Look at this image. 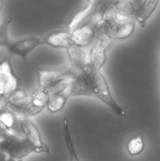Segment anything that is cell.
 Segmentation results:
<instances>
[{
	"label": "cell",
	"mask_w": 160,
	"mask_h": 161,
	"mask_svg": "<svg viewBox=\"0 0 160 161\" xmlns=\"http://www.w3.org/2000/svg\"><path fill=\"white\" fill-rule=\"evenodd\" d=\"M77 75H81L89 84L91 97H95L108 108H109L117 116L124 117L126 115L125 109L117 102L112 94L109 84L102 71L94 70L88 62L86 67Z\"/></svg>",
	"instance_id": "obj_1"
},
{
	"label": "cell",
	"mask_w": 160,
	"mask_h": 161,
	"mask_svg": "<svg viewBox=\"0 0 160 161\" xmlns=\"http://www.w3.org/2000/svg\"><path fill=\"white\" fill-rule=\"evenodd\" d=\"M136 28V23L132 18L124 17L117 12V16L103 24L99 34L107 36L110 41H123L130 38Z\"/></svg>",
	"instance_id": "obj_2"
},
{
	"label": "cell",
	"mask_w": 160,
	"mask_h": 161,
	"mask_svg": "<svg viewBox=\"0 0 160 161\" xmlns=\"http://www.w3.org/2000/svg\"><path fill=\"white\" fill-rule=\"evenodd\" d=\"M0 150L8 158L14 160H24L31 154H36L35 149L22 136L9 133L0 141Z\"/></svg>",
	"instance_id": "obj_3"
},
{
	"label": "cell",
	"mask_w": 160,
	"mask_h": 161,
	"mask_svg": "<svg viewBox=\"0 0 160 161\" xmlns=\"http://www.w3.org/2000/svg\"><path fill=\"white\" fill-rule=\"evenodd\" d=\"M74 76L75 73L70 66L59 69H39L37 71V89L48 90Z\"/></svg>",
	"instance_id": "obj_4"
},
{
	"label": "cell",
	"mask_w": 160,
	"mask_h": 161,
	"mask_svg": "<svg viewBox=\"0 0 160 161\" xmlns=\"http://www.w3.org/2000/svg\"><path fill=\"white\" fill-rule=\"evenodd\" d=\"M20 129L22 137L25 138L28 143L35 149L36 154H48L49 147L44 142L39 128L31 121L30 118L21 117L20 119Z\"/></svg>",
	"instance_id": "obj_5"
},
{
	"label": "cell",
	"mask_w": 160,
	"mask_h": 161,
	"mask_svg": "<svg viewBox=\"0 0 160 161\" xmlns=\"http://www.w3.org/2000/svg\"><path fill=\"white\" fill-rule=\"evenodd\" d=\"M19 87V78L9 58L0 59V100H4Z\"/></svg>",
	"instance_id": "obj_6"
},
{
	"label": "cell",
	"mask_w": 160,
	"mask_h": 161,
	"mask_svg": "<svg viewBox=\"0 0 160 161\" xmlns=\"http://www.w3.org/2000/svg\"><path fill=\"white\" fill-rule=\"evenodd\" d=\"M110 40L99 34L88 51V62L96 71H102L108 58V49L110 44Z\"/></svg>",
	"instance_id": "obj_7"
},
{
	"label": "cell",
	"mask_w": 160,
	"mask_h": 161,
	"mask_svg": "<svg viewBox=\"0 0 160 161\" xmlns=\"http://www.w3.org/2000/svg\"><path fill=\"white\" fill-rule=\"evenodd\" d=\"M43 45L42 37L31 36L23 38L20 40H15L9 42L6 50L11 56H17L24 59H26L28 56L39 46Z\"/></svg>",
	"instance_id": "obj_8"
},
{
	"label": "cell",
	"mask_w": 160,
	"mask_h": 161,
	"mask_svg": "<svg viewBox=\"0 0 160 161\" xmlns=\"http://www.w3.org/2000/svg\"><path fill=\"white\" fill-rule=\"evenodd\" d=\"M100 33L99 26L92 22L85 24L80 27L71 32V39L74 46L80 48H87L93 43Z\"/></svg>",
	"instance_id": "obj_9"
},
{
	"label": "cell",
	"mask_w": 160,
	"mask_h": 161,
	"mask_svg": "<svg viewBox=\"0 0 160 161\" xmlns=\"http://www.w3.org/2000/svg\"><path fill=\"white\" fill-rule=\"evenodd\" d=\"M131 9H132V18L135 21L136 25L138 24L140 26L144 27L148 21L153 16L154 12L157 10V6L159 5V1L152 0V1H130Z\"/></svg>",
	"instance_id": "obj_10"
},
{
	"label": "cell",
	"mask_w": 160,
	"mask_h": 161,
	"mask_svg": "<svg viewBox=\"0 0 160 161\" xmlns=\"http://www.w3.org/2000/svg\"><path fill=\"white\" fill-rule=\"evenodd\" d=\"M43 44L49 45L53 48L68 50L74 44L71 39V32L65 27L58 28L50 31L42 37Z\"/></svg>",
	"instance_id": "obj_11"
},
{
	"label": "cell",
	"mask_w": 160,
	"mask_h": 161,
	"mask_svg": "<svg viewBox=\"0 0 160 161\" xmlns=\"http://www.w3.org/2000/svg\"><path fill=\"white\" fill-rule=\"evenodd\" d=\"M49 99L48 94L40 89H36L35 92L29 96V101L25 108L21 117L32 118L39 115L44 108H46V104Z\"/></svg>",
	"instance_id": "obj_12"
},
{
	"label": "cell",
	"mask_w": 160,
	"mask_h": 161,
	"mask_svg": "<svg viewBox=\"0 0 160 161\" xmlns=\"http://www.w3.org/2000/svg\"><path fill=\"white\" fill-rule=\"evenodd\" d=\"M28 101L29 95L23 88L19 87L16 91L3 100V104L6 108L13 111L21 117L28 104Z\"/></svg>",
	"instance_id": "obj_13"
},
{
	"label": "cell",
	"mask_w": 160,
	"mask_h": 161,
	"mask_svg": "<svg viewBox=\"0 0 160 161\" xmlns=\"http://www.w3.org/2000/svg\"><path fill=\"white\" fill-rule=\"evenodd\" d=\"M70 67L76 74H79L88 64V51L85 48H80L73 45L67 50Z\"/></svg>",
	"instance_id": "obj_14"
},
{
	"label": "cell",
	"mask_w": 160,
	"mask_h": 161,
	"mask_svg": "<svg viewBox=\"0 0 160 161\" xmlns=\"http://www.w3.org/2000/svg\"><path fill=\"white\" fill-rule=\"evenodd\" d=\"M20 119L21 117L13 111L6 108L5 107L0 108V125L8 132L22 136L20 129Z\"/></svg>",
	"instance_id": "obj_15"
},
{
	"label": "cell",
	"mask_w": 160,
	"mask_h": 161,
	"mask_svg": "<svg viewBox=\"0 0 160 161\" xmlns=\"http://www.w3.org/2000/svg\"><path fill=\"white\" fill-rule=\"evenodd\" d=\"M146 148V140L143 135L141 134H135L131 136L125 145V149L127 154L132 157L136 158L142 155Z\"/></svg>",
	"instance_id": "obj_16"
},
{
	"label": "cell",
	"mask_w": 160,
	"mask_h": 161,
	"mask_svg": "<svg viewBox=\"0 0 160 161\" xmlns=\"http://www.w3.org/2000/svg\"><path fill=\"white\" fill-rule=\"evenodd\" d=\"M62 126H63V137H64L65 146H66L68 156H69V161H81L78 156V153L76 151V148L74 146V142L71 128H70V123L67 117L63 118Z\"/></svg>",
	"instance_id": "obj_17"
},
{
	"label": "cell",
	"mask_w": 160,
	"mask_h": 161,
	"mask_svg": "<svg viewBox=\"0 0 160 161\" xmlns=\"http://www.w3.org/2000/svg\"><path fill=\"white\" fill-rule=\"evenodd\" d=\"M69 98L70 97L68 94V90L63 92L54 94L49 97L46 104V109L52 114L58 113L63 110Z\"/></svg>",
	"instance_id": "obj_18"
},
{
	"label": "cell",
	"mask_w": 160,
	"mask_h": 161,
	"mask_svg": "<svg viewBox=\"0 0 160 161\" xmlns=\"http://www.w3.org/2000/svg\"><path fill=\"white\" fill-rule=\"evenodd\" d=\"M11 24V18L6 16L2 22H0V47L7 48L11 42L9 37V25Z\"/></svg>",
	"instance_id": "obj_19"
},
{
	"label": "cell",
	"mask_w": 160,
	"mask_h": 161,
	"mask_svg": "<svg viewBox=\"0 0 160 161\" xmlns=\"http://www.w3.org/2000/svg\"><path fill=\"white\" fill-rule=\"evenodd\" d=\"M7 158H8V157L0 150V161H5Z\"/></svg>",
	"instance_id": "obj_20"
},
{
	"label": "cell",
	"mask_w": 160,
	"mask_h": 161,
	"mask_svg": "<svg viewBox=\"0 0 160 161\" xmlns=\"http://www.w3.org/2000/svg\"><path fill=\"white\" fill-rule=\"evenodd\" d=\"M5 161H24V160H14V159H11V158H7Z\"/></svg>",
	"instance_id": "obj_21"
},
{
	"label": "cell",
	"mask_w": 160,
	"mask_h": 161,
	"mask_svg": "<svg viewBox=\"0 0 160 161\" xmlns=\"http://www.w3.org/2000/svg\"><path fill=\"white\" fill-rule=\"evenodd\" d=\"M3 107V100H0V108Z\"/></svg>",
	"instance_id": "obj_22"
}]
</instances>
